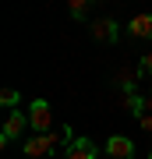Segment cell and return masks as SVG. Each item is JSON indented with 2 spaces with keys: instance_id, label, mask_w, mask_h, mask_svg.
I'll return each instance as SVG.
<instances>
[{
  "instance_id": "1",
  "label": "cell",
  "mask_w": 152,
  "mask_h": 159,
  "mask_svg": "<svg viewBox=\"0 0 152 159\" xmlns=\"http://www.w3.org/2000/svg\"><path fill=\"white\" fill-rule=\"evenodd\" d=\"M57 145H60V138H53V134H32L21 142V152H25V159H53Z\"/></svg>"
},
{
  "instance_id": "2",
  "label": "cell",
  "mask_w": 152,
  "mask_h": 159,
  "mask_svg": "<svg viewBox=\"0 0 152 159\" xmlns=\"http://www.w3.org/2000/svg\"><path fill=\"white\" fill-rule=\"evenodd\" d=\"M28 124H32L35 134H50V124H53V110L46 99H35L32 106H28Z\"/></svg>"
},
{
  "instance_id": "3",
  "label": "cell",
  "mask_w": 152,
  "mask_h": 159,
  "mask_svg": "<svg viewBox=\"0 0 152 159\" xmlns=\"http://www.w3.org/2000/svg\"><path fill=\"white\" fill-rule=\"evenodd\" d=\"M32 127L28 124V113H21V110H11V113H7V120H4V131H0V142H14V138H21L25 131Z\"/></svg>"
},
{
  "instance_id": "4",
  "label": "cell",
  "mask_w": 152,
  "mask_h": 159,
  "mask_svg": "<svg viewBox=\"0 0 152 159\" xmlns=\"http://www.w3.org/2000/svg\"><path fill=\"white\" fill-rule=\"evenodd\" d=\"M106 156L110 159H135V142L127 134H113V138H106Z\"/></svg>"
},
{
  "instance_id": "5",
  "label": "cell",
  "mask_w": 152,
  "mask_h": 159,
  "mask_svg": "<svg viewBox=\"0 0 152 159\" xmlns=\"http://www.w3.org/2000/svg\"><path fill=\"white\" fill-rule=\"evenodd\" d=\"M92 35H96L99 43H117V35H120V25L113 21V18H103V21L92 25Z\"/></svg>"
},
{
  "instance_id": "6",
  "label": "cell",
  "mask_w": 152,
  "mask_h": 159,
  "mask_svg": "<svg viewBox=\"0 0 152 159\" xmlns=\"http://www.w3.org/2000/svg\"><path fill=\"white\" fill-rule=\"evenodd\" d=\"M127 32H131V39H152V14H135Z\"/></svg>"
},
{
  "instance_id": "7",
  "label": "cell",
  "mask_w": 152,
  "mask_h": 159,
  "mask_svg": "<svg viewBox=\"0 0 152 159\" xmlns=\"http://www.w3.org/2000/svg\"><path fill=\"white\" fill-rule=\"evenodd\" d=\"M67 159H99V148L89 138H74V145L67 148Z\"/></svg>"
},
{
  "instance_id": "8",
  "label": "cell",
  "mask_w": 152,
  "mask_h": 159,
  "mask_svg": "<svg viewBox=\"0 0 152 159\" xmlns=\"http://www.w3.org/2000/svg\"><path fill=\"white\" fill-rule=\"evenodd\" d=\"M85 11H89V0H71V4H67V14L71 18H85Z\"/></svg>"
},
{
  "instance_id": "9",
  "label": "cell",
  "mask_w": 152,
  "mask_h": 159,
  "mask_svg": "<svg viewBox=\"0 0 152 159\" xmlns=\"http://www.w3.org/2000/svg\"><path fill=\"white\" fill-rule=\"evenodd\" d=\"M0 102H4L7 110H14V106H18V92H14V89H4V92H0Z\"/></svg>"
},
{
  "instance_id": "10",
  "label": "cell",
  "mask_w": 152,
  "mask_h": 159,
  "mask_svg": "<svg viewBox=\"0 0 152 159\" xmlns=\"http://www.w3.org/2000/svg\"><path fill=\"white\" fill-rule=\"evenodd\" d=\"M138 74H141V78H152V53H145V57H141V64H138Z\"/></svg>"
},
{
  "instance_id": "11",
  "label": "cell",
  "mask_w": 152,
  "mask_h": 159,
  "mask_svg": "<svg viewBox=\"0 0 152 159\" xmlns=\"http://www.w3.org/2000/svg\"><path fill=\"white\" fill-rule=\"evenodd\" d=\"M138 127L145 131V134H152V113H141L138 117Z\"/></svg>"
},
{
  "instance_id": "12",
  "label": "cell",
  "mask_w": 152,
  "mask_h": 159,
  "mask_svg": "<svg viewBox=\"0 0 152 159\" xmlns=\"http://www.w3.org/2000/svg\"><path fill=\"white\" fill-rule=\"evenodd\" d=\"M145 113H152V92H145Z\"/></svg>"
},
{
  "instance_id": "13",
  "label": "cell",
  "mask_w": 152,
  "mask_h": 159,
  "mask_svg": "<svg viewBox=\"0 0 152 159\" xmlns=\"http://www.w3.org/2000/svg\"><path fill=\"white\" fill-rule=\"evenodd\" d=\"M149 159H152V145H149Z\"/></svg>"
}]
</instances>
